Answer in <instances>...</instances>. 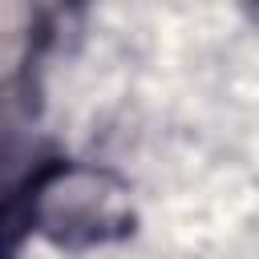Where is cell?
I'll use <instances>...</instances> for the list:
<instances>
[{
    "label": "cell",
    "instance_id": "cell-1",
    "mask_svg": "<svg viewBox=\"0 0 259 259\" xmlns=\"http://www.w3.org/2000/svg\"><path fill=\"white\" fill-rule=\"evenodd\" d=\"M12 219L16 227L65 251L109 247L130 239L138 227L134 186L113 166L81 158L40 162L28 174L24 194L12 198Z\"/></svg>",
    "mask_w": 259,
    "mask_h": 259
},
{
    "label": "cell",
    "instance_id": "cell-2",
    "mask_svg": "<svg viewBox=\"0 0 259 259\" xmlns=\"http://www.w3.org/2000/svg\"><path fill=\"white\" fill-rule=\"evenodd\" d=\"M239 8H243V16H247V24L259 28V0H239Z\"/></svg>",
    "mask_w": 259,
    "mask_h": 259
}]
</instances>
